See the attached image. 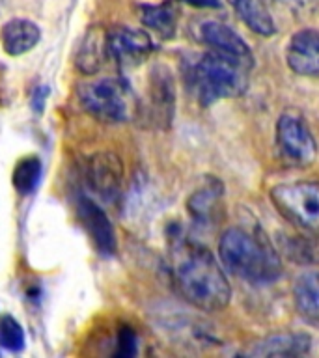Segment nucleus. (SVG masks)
<instances>
[{
	"label": "nucleus",
	"instance_id": "f257e3e1",
	"mask_svg": "<svg viewBox=\"0 0 319 358\" xmlns=\"http://www.w3.org/2000/svg\"><path fill=\"white\" fill-rule=\"evenodd\" d=\"M172 276L179 295L201 312H220L232 301V287L211 252L179 243L172 254Z\"/></svg>",
	"mask_w": 319,
	"mask_h": 358
},
{
	"label": "nucleus",
	"instance_id": "f03ea898",
	"mask_svg": "<svg viewBox=\"0 0 319 358\" xmlns=\"http://www.w3.org/2000/svg\"><path fill=\"white\" fill-rule=\"evenodd\" d=\"M218 256L229 273L252 284L273 282L282 271L273 246L243 228L224 231L218 241Z\"/></svg>",
	"mask_w": 319,
	"mask_h": 358
},
{
	"label": "nucleus",
	"instance_id": "7ed1b4c3",
	"mask_svg": "<svg viewBox=\"0 0 319 358\" xmlns=\"http://www.w3.org/2000/svg\"><path fill=\"white\" fill-rule=\"evenodd\" d=\"M250 69L252 67L243 62L218 55L215 50L201 56L192 71V83L200 105L209 106L218 99H229L245 94Z\"/></svg>",
	"mask_w": 319,
	"mask_h": 358
},
{
	"label": "nucleus",
	"instance_id": "20e7f679",
	"mask_svg": "<svg viewBox=\"0 0 319 358\" xmlns=\"http://www.w3.org/2000/svg\"><path fill=\"white\" fill-rule=\"evenodd\" d=\"M78 101L90 116L106 123L129 122L140 106L131 84L120 77H99L80 84Z\"/></svg>",
	"mask_w": 319,
	"mask_h": 358
},
{
	"label": "nucleus",
	"instance_id": "39448f33",
	"mask_svg": "<svg viewBox=\"0 0 319 358\" xmlns=\"http://www.w3.org/2000/svg\"><path fill=\"white\" fill-rule=\"evenodd\" d=\"M271 200L290 222L319 231V183L299 181V183L276 185L271 190Z\"/></svg>",
	"mask_w": 319,
	"mask_h": 358
},
{
	"label": "nucleus",
	"instance_id": "423d86ee",
	"mask_svg": "<svg viewBox=\"0 0 319 358\" xmlns=\"http://www.w3.org/2000/svg\"><path fill=\"white\" fill-rule=\"evenodd\" d=\"M276 145L282 161L290 166L306 168L318 157V144L301 117L293 112L282 114L276 123Z\"/></svg>",
	"mask_w": 319,
	"mask_h": 358
},
{
	"label": "nucleus",
	"instance_id": "0eeeda50",
	"mask_svg": "<svg viewBox=\"0 0 319 358\" xmlns=\"http://www.w3.org/2000/svg\"><path fill=\"white\" fill-rule=\"evenodd\" d=\"M86 181L90 190L99 200L114 201L123 183V162L112 151H99L90 157L86 166Z\"/></svg>",
	"mask_w": 319,
	"mask_h": 358
},
{
	"label": "nucleus",
	"instance_id": "6e6552de",
	"mask_svg": "<svg viewBox=\"0 0 319 358\" xmlns=\"http://www.w3.org/2000/svg\"><path fill=\"white\" fill-rule=\"evenodd\" d=\"M108 56L116 60L120 67H136L150 58L153 52V41L150 34L136 28H116L106 34Z\"/></svg>",
	"mask_w": 319,
	"mask_h": 358
},
{
	"label": "nucleus",
	"instance_id": "1a4fd4ad",
	"mask_svg": "<svg viewBox=\"0 0 319 358\" xmlns=\"http://www.w3.org/2000/svg\"><path fill=\"white\" fill-rule=\"evenodd\" d=\"M285 60L293 73L301 77H319V30L304 28L290 39Z\"/></svg>",
	"mask_w": 319,
	"mask_h": 358
},
{
	"label": "nucleus",
	"instance_id": "9d476101",
	"mask_svg": "<svg viewBox=\"0 0 319 358\" xmlns=\"http://www.w3.org/2000/svg\"><path fill=\"white\" fill-rule=\"evenodd\" d=\"M173 80L166 67L157 66L151 69L150 90H148V116L153 123L168 127L173 117Z\"/></svg>",
	"mask_w": 319,
	"mask_h": 358
},
{
	"label": "nucleus",
	"instance_id": "9b49d317",
	"mask_svg": "<svg viewBox=\"0 0 319 358\" xmlns=\"http://www.w3.org/2000/svg\"><path fill=\"white\" fill-rule=\"evenodd\" d=\"M200 39L211 47V50L218 55L229 56L235 60L243 62L246 66H254V56L250 47L245 43V39L239 34L232 30L228 24L218 21H207L200 27Z\"/></svg>",
	"mask_w": 319,
	"mask_h": 358
},
{
	"label": "nucleus",
	"instance_id": "f8f14e48",
	"mask_svg": "<svg viewBox=\"0 0 319 358\" xmlns=\"http://www.w3.org/2000/svg\"><path fill=\"white\" fill-rule=\"evenodd\" d=\"M77 209L80 222L84 224L95 248L103 256H112L116 252V235L106 213L92 198H86V196L78 198Z\"/></svg>",
	"mask_w": 319,
	"mask_h": 358
},
{
	"label": "nucleus",
	"instance_id": "ddd939ff",
	"mask_svg": "<svg viewBox=\"0 0 319 358\" xmlns=\"http://www.w3.org/2000/svg\"><path fill=\"white\" fill-rule=\"evenodd\" d=\"M41 38V30L36 22L28 19H11L0 30L2 49L10 56L27 55L38 45Z\"/></svg>",
	"mask_w": 319,
	"mask_h": 358
},
{
	"label": "nucleus",
	"instance_id": "4468645a",
	"mask_svg": "<svg viewBox=\"0 0 319 358\" xmlns=\"http://www.w3.org/2000/svg\"><path fill=\"white\" fill-rule=\"evenodd\" d=\"M312 338L308 334H273L257 341L248 355L250 357H299L308 352Z\"/></svg>",
	"mask_w": 319,
	"mask_h": 358
},
{
	"label": "nucleus",
	"instance_id": "2eb2a0df",
	"mask_svg": "<svg viewBox=\"0 0 319 358\" xmlns=\"http://www.w3.org/2000/svg\"><path fill=\"white\" fill-rule=\"evenodd\" d=\"M239 19L252 32L263 38H271L276 32V24L265 0H229Z\"/></svg>",
	"mask_w": 319,
	"mask_h": 358
},
{
	"label": "nucleus",
	"instance_id": "dca6fc26",
	"mask_svg": "<svg viewBox=\"0 0 319 358\" xmlns=\"http://www.w3.org/2000/svg\"><path fill=\"white\" fill-rule=\"evenodd\" d=\"M140 21L146 28L157 32L161 38H172L178 27V8L173 2L140 6Z\"/></svg>",
	"mask_w": 319,
	"mask_h": 358
},
{
	"label": "nucleus",
	"instance_id": "f3484780",
	"mask_svg": "<svg viewBox=\"0 0 319 358\" xmlns=\"http://www.w3.org/2000/svg\"><path fill=\"white\" fill-rule=\"evenodd\" d=\"M108 58V47H106V34L103 32H90L83 45L78 47L75 64L77 69L84 75H95L99 71L103 64Z\"/></svg>",
	"mask_w": 319,
	"mask_h": 358
},
{
	"label": "nucleus",
	"instance_id": "a211bd4d",
	"mask_svg": "<svg viewBox=\"0 0 319 358\" xmlns=\"http://www.w3.org/2000/svg\"><path fill=\"white\" fill-rule=\"evenodd\" d=\"M295 306L302 317L319 323V274H301L293 287Z\"/></svg>",
	"mask_w": 319,
	"mask_h": 358
},
{
	"label": "nucleus",
	"instance_id": "6ab92c4d",
	"mask_svg": "<svg viewBox=\"0 0 319 358\" xmlns=\"http://www.w3.org/2000/svg\"><path fill=\"white\" fill-rule=\"evenodd\" d=\"M220 196H222V189H220L218 181H211V183L204 185L187 201L190 215L196 220H207V218H211L215 215V209L218 207Z\"/></svg>",
	"mask_w": 319,
	"mask_h": 358
},
{
	"label": "nucleus",
	"instance_id": "aec40b11",
	"mask_svg": "<svg viewBox=\"0 0 319 358\" xmlns=\"http://www.w3.org/2000/svg\"><path fill=\"white\" fill-rule=\"evenodd\" d=\"M41 172H43V166H41L39 157L28 155L21 159L15 164V168H13V176H11L17 192L22 196L30 194L38 187L39 179H41Z\"/></svg>",
	"mask_w": 319,
	"mask_h": 358
},
{
	"label": "nucleus",
	"instance_id": "412c9836",
	"mask_svg": "<svg viewBox=\"0 0 319 358\" xmlns=\"http://www.w3.org/2000/svg\"><path fill=\"white\" fill-rule=\"evenodd\" d=\"M0 347L11 352L21 351L24 347V330L21 323L11 315L0 317Z\"/></svg>",
	"mask_w": 319,
	"mask_h": 358
},
{
	"label": "nucleus",
	"instance_id": "4be33fe9",
	"mask_svg": "<svg viewBox=\"0 0 319 358\" xmlns=\"http://www.w3.org/2000/svg\"><path fill=\"white\" fill-rule=\"evenodd\" d=\"M134 352H136V334L129 327H123L118 332L116 355H120V357H133Z\"/></svg>",
	"mask_w": 319,
	"mask_h": 358
},
{
	"label": "nucleus",
	"instance_id": "5701e85b",
	"mask_svg": "<svg viewBox=\"0 0 319 358\" xmlns=\"http://www.w3.org/2000/svg\"><path fill=\"white\" fill-rule=\"evenodd\" d=\"M288 10L297 13L299 17L313 15L319 10V0H282Z\"/></svg>",
	"mask_w": 319,
	"mask_h": 358
},
{
	"label": "nucleus",
	"instance_id": "b1692460",
	"mask_svg": "<svg viewBox=\"0 0 319 358\" xmlns=\"http://www.w3.org/2000/svg\"><path fill=\"white\" fill-rule=\"evenodd\" d=\"M183 2L196 6V8H215V6H218V0H183Z\"/></svg>",
	"mask_w": 319,
	"mask_h": 358
}]
</instances>
